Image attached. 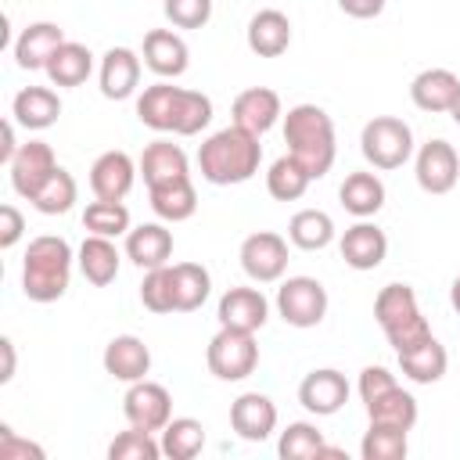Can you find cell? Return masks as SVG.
Here are the masks:
<instances>
[{
    "label": "cell",
    "instance_id": "obj_14",
    "mask_svg": "<svg viewBox=\"0 0 460 460\" xmlns=\"http://www.w3.org/2000/svg\"><path fill=\"white\" fill-rule=\"evenodd\" d=\"M137 162L126 151H104L97 155V162L90 165V190L101 201H122L133 190L137 180Z\"/></svg>",
    "mask_w": 460,
    "mask_h": 460
},
{
    "label": "cell",
    "instance_id": "obj_37",
    "mask_svg": "<svg viewBox=\"0 0 460 460\" xmlns=\"http://www.w3.org/2000/svg\"><path fill=\"white\" fill-rule=\"evenodd\" d=\"M172 284H176V313L201 309L208 291H212V277L201 262H176L172 266Z\"/></svg>",
    "mask_w": 460,
    "mask_h": 460
},
{
    "label": "cell",
    "instance_id": "obj_50",
    "mask_svg": "<svg viewBox=\"0 0 460 460\" xmlns=\"http://www.w3.org/2000/svg\"><path fill=\"white\" fill-rule=\"evenodd\" d=\"M18 147H22V144L14 140V119H7V122H4V144H0V162L7 165V162H11L14 155H18Z\"/></svg>",
    "mask_w": 460,
    "mask_h": 460
},
{
    "label": "cell",
    "instance_id": "obj_51",
    "mask_svg": "<svg viewBox=\"0 0 460 460\" xmlns=\"http://www.w3.org/2000/svg\"><path fill=\"white\" fill-rule=\"evenodd\" d=\"M0 352H4V370H0V385H7L14 377V341L0 338Z\"/></svg>",
    "mask_w": 460,
    "mask_h": 460
},
{
    "label": "cell",
    "instance_id": "obj_25",
    "mask_svg": "<svg viewBox=\"0 0 460 460\" xmlns=\"http://www.w3.org/2000/svg\"><path fill=\"white\" fill-rule=\"evenodd\" d=\"M291 47V22L284 11L266 7L248 22V50L259 58H280Z\"/></svg>",
    "mask_w": 460,
    "mask_h": 460
},
{
    "label": "cell",
    "instance_id": "obj_7",
    "mask_svg": "<svg viewBox=\"0 0 460 460\" xmlns=\"http://www.w3.org/2000/svg\"><path fill=\"white\" fill-rule=\"evenodd\" d=\"M277 313L291 327H316L327 316V288L316 277H288L277 288Z\"/></svg>",
    "mask_w": 460,
    "mask_h": 460
},
{
    "label": "cell",
    "instance_id": "obj_45",
    "mask_svg": "<svg viewBox=\"0 0 460 460\" xmlns=\"http://www.w3.org/2000/svg\"><path fill=\"white\" fill-rule=\"evenodd\" d=\"M162 11L176 29H201L212 18V0H165Z\"/></svg>",
    "mask_w": 460,
    "mask_h": 460
},
{
    "label": "cell",
    "instance_id": "obj_26",
    "mask_svg": "<svg viewBox=\"0 0 460 460\" xmlns=\"http://www.w3.org/2000/svg\"><path fill=\"white\" fill-rule=\"evenodd\" d=\"M11 115L18 126L25 129H47L58 122L61 115V97L50 90V86H25L14 93L11 101Z\"/></svg>",
    "mask_w": 460,
    "mask_h": 460
},
{
    "label": "cell",
    "instance_id": "obj_52",
    "mask_svg": "<svg viewBox=\"0 0 460 460\" xmlns=\"http://www.w3.org/2000/svg\"><path fill=\"white\" fill-rule=\"evenodd\" d=\"M449 305L460 313V273H456V280H453V288H449Z\"/></svg>",
    "mask_w": 460,
    "mask_h": 460
},
{
    "label": "cell",
    "instance_id": "obj_33",
    "mask_svg": "<svg viewBox=\"0 0 460 460\" xmlns=\"http://www.w3.org/2000/svg\"><path fill=\"white\" fill-rule=\"evenodd\" d=\"M288 241L302 252H323L334 241V219L323 208H302L288 223Z\"/></svg>",
    "mask_w": 460,
    "mask_h": 460
},
{
    "label": "cell",
    "instance_id": "obj_44",
    "mask_svg": "<svg viewBox=\"0 0 460 460\" xmlns=\"http://www.w3.org/2000/svg\"><path fill=\"white\" fill-rule=\"evenodd\" d=\"M158 456H162V442H155L151 431L140 428L119 431L108 446V460H158Z\"/></svg>",
    "mask_w": 460,
    "mask_h": 460
},
{
    "label": "cell",
    "instance_id": "obj_21",
    "mask_svg": "<svg viewBox=\"0 0 460 460\" xmlns=\"http://www.w3.org/2000/svg\"><path fill=\"white\" fill-rule=\"evenodd\" d=\"M126 259L140 270H158L169 266L172 259V230L162 223H140L126 234Z\"/></svg>",
    "mask_w": 460,
    "mask_h": 460
},
{
    "label": "cell",
    "instance_id": "obj_3",
    "mask_svg": "<svg viewBox=\"0 0 460 460\" xmlns=\"http://www.w3.org/2000/svg\"><path fill=\"white\" fill-rule=\"evenodd\" d=\"M72 280V248L65 237L40 234L25 248L22 291L29 302H58Z\"/></svg>",
    "mask_w": 460,
    "mask_h": 460
},
{
    "label": "cell",
    "instance_id": "obj_36",
    "mask_svg": "<svg viewBox=\"0 0 460 460\" xmlns=\"http://www.w3.org/2000/svg\"><path fill=\"white\" fill-rule=\"evenodd\" d=\"M309 183H313V176L295 155H280L266 172V190L277 201H298L309 190Z\"/></svg>",
    "mask_w": 460,
    "mask_h": 460
},
{
    "label": "cell",
    "instance_id": "obj_5",
    "mask_svg": "<svg viewBox=\"0 0 460 460\" xmlns=\"http://www.w3.org/2000/svg\"><path fill=\"white\" fill-rule=\"evenodd\" d=\"M359 151L374 169H399L413 155V133L395 115H374L359 133Z\"/></svg>",
    "mask_w": 460,
    "mask_h": 460
},
{
    "label": "cell",
    "instance_id": "obj_31",
    "mask_svg": "<svg viewBox=\"0 0 460 460\" xmlns=\"http://www.w3.org/2000/svg\"><path fill=\"white\" fill-rule=\"evenodd\" d=\"M43 72H47V79H50L54 86H83V83L90 79V72H93V54H90V47L65 40V43L54 50V58L47 61Z\"/></svg>",
    "mask_w": 460,
    "mask_h": 460
},
{
    "label": "cell",
    "instance_id": "obj_11",
    "mask_svg": "<svg viewBox=\"0 0 460 460\" xmlns=\"http://www.w3.org/2000/svg\"><path fill=\"white\" fill-rule=\"evenodd\" d=\"M11 169V187L18 198L32 201V194L50 180V172L58 169V158H54V147L47 140H29L18 147V155L7 162Z\"/></svg>",
    "mask_w": 460,
    "mask_h": 460
},
{
    "label": "cell",
    "instance_id": "obj_53",
    "mask_svg": "<svg viewBox=\"0 0 460 460\" xmlns=\"http://www.w3.org/2000/svg\"><path fill=\"white\" fill-rule=\"evenodd\" d=\"M449 119L460 126V90H456V97H453V108H449Z\"/></svg>",
    "mask_w": 460,
    "mask_h": 460
},
{
    "label": "cell",
    "instance_id": "obj_19",
    "mask_svg": "<svg viewBox=\"0 0 460 460\" xmlns=\"http://www.w3.org/2000/svg\"><path fill=\"white\" fill-rule=\"evenodd\" d=\"M144 65L162 79H176L187 72L190 50H187L183 36H176L172 29H151L144 36Z\"/></svg>",
    "mask_w": 460,
    "mask_h": 460
},
{
    "label": "cell",
    "instance_id": "obj_20",
    "mask_svg": "<svg viewBox=\"0 0 460 460\" xmlns=\"http://www.w3.org/2000/svg\"><path fill=\"white\" fill-rule=\"evenodd\" d=\"M97 83H101V93H104L108 101H126V97H133L137 86H140V58H137L129 47H111V50L101 58Z\"/></svg>",
    "mask_w": 460,
    "mask_h": 460
},
{
    "label": "cell",
    "instance_id": "obj_42",
    "mask_svg": "<svg viewBox=\"0 0 460 460\" xmlns=\"http://www.w3.org/2000/svg\"><path fill=\"white\" fill-rule=\"evenodd\" d=\"M212 122V101L201 90H180V104H176V137H194Z\"/></svg>",
    "mask_w": 460,
    "mask_h": 460
},
{
    "label": "cell",
    "instance_id": "obj_30",
    "mask_svg": "<svg viewBox=\"0 0 460 460\" xmlns=\"http://www.w3.org/2000/svg\"><path fill=\"white\" fill-rule=\"evenodd\" d=\"M180 90L172 83H155L137 97V119L155 129V133H172L176 126V104H180Z\"/></svg>",
    "mask_w": 460,
    "mask_h": 460
},
{
    "label": "cell",
    "instance_id": "obj_29",
    "mask_svg": "<svg viewBox=\"0 0 460 460\" xmlns=\"http://www.w3.org/2000/svg\"><path fill=\"white\" fill-rule=\"evenodd\" d=\"M399 356V370L413 381V385H435L446 377V367H449V356H446V345H438V338L431 334L428 341L406 349V352H395Z\"/></svg>",
    "mask_w": 460,
    "mask_h": 460
},
{
    "label": "cell",
    "instance_id": "obj_1",
    "mask_svg": "<svg viewBox=\"0 0 460 460\" xmlns=\"http://www.w3.org/2000/svg\"><path fill=\"white\" fill-rule=\"evenodd\" d=\"M262 162V144L255 133L241 129V126H226L219 133H212L201 147H198V169L208 183L216 187H234V183H248L259 172Z\"/></svg>",
    "mask_w": 460,
    "mask_h": 460
},
{
    "label": "cell",
    "instance_id": "obj_23",
    "mask_svg": "<svg viewBox=\"0 0 460 460\" xmlns=\"http://www.w3.org/2000/svg\"><path fill=\"white\" fill-rule=\"evenodd\" d=\"M460 90V79L449 72V68H424L413 75L410 83V101L420 108V111H431V115H449L453 108V97Z\"/></svg>",
    "mask_w": 460,
    "mask_h": 460
},
{
    "label": "cell",
    "instance_id": "obj_9",
    "mask_svg": "<svg viewBox=\"0 0 460 460\" xmlns=\"http://www.w3.org/2000/svg\"><path fill=\"white\" fill-rule=\"evenodd\" d=\"M413 176H417V187L424 194H449L460 180V155L449 140L435 137L428 144H420L417 151V162H413Z\"/></svg>",
    "mask_w": 460,
    "mask_h": 460
},
{
    "label": "cell",
    "instance_id": "obj_48",
    "mask_svg": "<svg viewBox=\"0 0 460 460\" xmlns=\"http://www.w3.org/2000/svg\"><path fill=\"white\" fill-rule=\"evenodd\" d=\"M25 234V216L14 205H0V248H14Z\"/></svg>",
    "mask_w": 460,
    "mask_h": 460
},
{
    "label": "cell",
    "instance_id": "obj_24",
    "mask_svg": "<svg viewBox=\"0 0 460 460\" xmlns=\"http://www.w3.org/2000/svg\"><path fill=\"white\" fill-rule=\"evenodd\" d=\"M137 169H140V176H144L147 187H162V183H172V180L190 176V172H187V155H183V147L172 144V140H151V144L144 147Z\"/></svg>",
    "mask_w": 460,
    "mask_h": 460
},
{
    "label": "cell",
    "instance_id": "obj_38",
    "mask_svg": "<svg viewBox=\"0 0 460 460\" xmlns=\"http://www.w3.org/2000/svg\"><path fill=\"white\" fill-rule=\"evenodd\" d=\"M79 198V187H75V176L68 169H54L50 180L32 194V208L43 212V216H65Z\"/></svg>",
    "mask_w": 460,
    "mask_h": 460
},
{
    "label": "cell",
    "instance_id": "obj_34",
    "mask_svg": "<svg viewBox=\"0 0 460 460\" xmlns=\"http://www.w3.org/2000/svg\"><path fill=\"white\" fill-rule=\"evenodd\" d=\"M162 456L169 460H194L205 449V424L194 417H172L162 428Z\"/></svg>",
    "mask_w": 460,
    "mask_h": 460
},
{
    "label": "cell",
    "instance_id": "obj_22",
    "mask_svg": "<svg viewBox=\"0 0 460 460\" xmlns=\"http://www.w3.org/2000/svg\"><path fill=\"white\" fill-rule=\"evenodd\" d=\"M65 43V32L54 22H32L22 29V36L14 40V61L25 72L47 68V61L54 58V50Z\"/></svg>",
    "mask_w": 460,
    "mask_h": 460
},
{
    "label": "cell",
    "instance_id": "obj_16",
    "mask_svg": "<svg viewBox=\"0 0 460 460\" xmlns=\"http://www.w3.org/2000/svg\"><path fill=\"white\" fill-rule=\"evenodd\" d=\"M338 252H341L345 266H352V270H359V273H363V270H377V266L385 262V255H388V237H385L381 226L359 219V223H352V226L341 234Z\"/></svg>",
    "mask_w": 460,
    "mask_h": 460
},
{
    "label": "cell",
    "instance_id": "obj_13",
    "mask_svg": "<svg viewBox=\"0 0 460 460\" xmlns=\"http://www.w3.org/2000/svg\"><path fill=\"white\" fill-rule=\"evenodd\" d=\"M230 115H234V126H241V129L262 137V133H270V129L277 126V119L284 115L280 93L270 90V86H248V90H241V93L234 97Z\"/></svg>",
    "mask_w": 460,
    "mask_h": 460
},
{
    "label": "cell",
    "instance_id": "obj_28",
    "mask_svg": "<svg viewBox=\"0 0 460 460\" xmlns=\"http://www.w3.org/2000/svg\"><path fill=\"white\" fill-rule=\"evenodd\" d=\"M338 198H341V208L356 219H370L381 212L385 205V183L377 172H349L345 183L338 187Z\"/></svg>",
    "mask_w": 460,
    "mask_h": 460
},
{
    "label": "cell",
    "instance_id": "obj_35",
    "mask_svg": "<svg viewBox=\"0 0 460 460\" xmlns=\"http://www.w3.org/2000/svg\"><path fill=\"white\" fill-rule=\"evenodd\" d=\"M406 435H410V428L370 420V428H367V435L359 442V456L363 460H406V453H410Z\"/></svg>",
    "mask_w": 460,
    "mask_h": 460
},
{
    "label": "cell",
    "instance_id": "obj_41",
    "mask_svg": "<svg viewBox=\"0 0 460 460\" xmlns=\"http://www.w3.org/2000/svg\"><path fill=\"white\" fill-rule=\"evenodd\" d=\"M83 226L90 234H101V237H122L129 234V208L122 201H90L86 212H83Z\"/></svg>",
    "mask_w": 460,
    "mask_h": 460
},
{
    "label": "cell",
    "instance_id": "obj_27",
    "mask_svg": "<svg viewBox=\"0 0 460 460\" xmlns=\"http://www.w3.org/2000/svg\"><path fill=\"white\" fill-rule=\"evenodd\" d=\"M119 248L111 237H101V234H86V241L79 244V273L93 284V288H108L115 277H119Z\"/></svg>",
    "mask_w": 460,
    "mask_h": 460
},
{
    "label": "cell",
    "instance_id": "obj_2",
    "mask_svg": "<svg viewBox=\"0 0 460 460\" xmlns=\"http://www.w3.org/2000/svg\"><path fill=\"white\" fill-rule=\"evenodd\" d=\"M284 144L288 155H295L313 180L327 176L338 155V140H334V122L320 104H295L284 115Z\"/></svg>",
    "mask_w": 460,
    "mask_h": 460
},
{
    "label": "cell",
    "instance_id": "obj_46",
    "mask_svg": "<svg viewBox=\"0 0 460 460\" xmlns=\"http://www.w3.org/2000/svg\"><path fill=\"white\" fill-rule=\"evenodd\" d=\"M43 446L18 438V431H11L7 424H0V460H43Z\"/></svg>",
    "mask_w": 460,
    "mask_h": 460
},
{
    "label": "cell",
    "instance_id": "obj_18",
    "mask_svg": "<svg viewBox=\"0 0 460 460\" xmlns=\"http://www.w3.org/2000/svg\"><path fill=\"white\" fill-rule=\"evenodd\" d=\"M104 370L115 377V381H144L147 370H151V349L144 345V338L137 334H115L108 345H104Z\"/></svg>",
    "mask_w": 460,
    "mask_h": 460
},
{
    "label": "cell",
    "instance_id": "obj_39",
    "mask_svg": "<svg viewBox=\"0 0 460 460\" xmlns=\"http://www.w3.org/2000/svg\"><path fill=\"white\" fill-rule=\"evenodd\" d=\"M367 417L385 420V424H399V428H413L417 424V399L395 385L385 395H377L374 402H367Z\"/></svg>",
    "mask_w": 460,
    "mask_h": 460
},
{
    "label": "cell",
    "instance_id": "obj_6",
    "mask_svg": "<svg viewBox=\"0 0 460 460\" xmlns=\"http://www.w3.org/2000/svg\"><path fill=\"white\" fill-rule=\"evenodd\" d=\"M205 363L208 374L219 381H244L255 367H259V345L252 331H234V327H219L205 349Z\"/></svg>",
    "mask_w": 460,
    "mask_h": 460
},
{
    "label": "cell",
    "instance_id": "obj_15",
    "mask_svg": "<svg viewBox=\"0 0 460 460\" xmlns=\"http://www.w3.org/2000/svg\"><path fill=\"white\" fill-rule=\"evenodd\" d=\"M230 428L244 442H262L277 431V406L262 392H244L230 402Z\"/></svg>",
    "mask_w": 460,
    "mask_h": 460
},
{
    "label": "cell",
    "instance_id": "obj_40",
    "mask_svg": "<svg viewBox=\"0 0 460 460\" xmlns=\"http://www.w3.org/2000/svg\"><path fill=\"white\" fill-rule=\"evenodd\" d=\"M323 446H327V442H323V431H320L316 424H309V420L288 424V428L280 431V438H277V453H280L284 460H309V456H320Z\"/></svg>",
    "mask_w": 460,
    "mask_h": 460
},
{
    "label": "cell",
    "instance_id": "obj_49",
    "mask_svg": "<svg viewBox=\"0 0 460 460\" xmlns=\"http://www.w3.org/2000/svg\"><path fill=\"white\" fill-rule=\"evenodd\" d=\"M338 7L349 14V18H377L385 11V0H338Z\"/></svg>",
    "mask_w": 460,
    "mask_h": 460
},
{
    "label": "cell",
    "instance_id": "obj_12",
    "mask_svg": "<svg viewBox=\"0 0 460 460\" xmlns=\"http://www.w3.org/2000/svg\"><path fill=\"white\" fill-rule=\"evenodd\" d=\"M298 402L316 413V417H331L338 413L345 402H349V381L341 370L334 367H320V370H309L298 385Z\"/></svg>",
    "mask_w": 460,
    "mask_h": 460
},
{
    "label": "cell",
    "instance_id": "obj_17",
    "mask_svg": "<svg viewBox=\"0 0 460 460\" xmlns=\"http://www.w3.org/2000/svg\"><path fill=\"white\" fill-rule=\"evenodd\" d=\"M219 327H234V331H259L270 316V302L259 288H230L223 291L219 305H216Z\"/></svg>",
    "mask_w": 460,
    "mask_h": 460
},
{
    "label": "cell",
    "instance_id": "obj_8",
    "mask_svg": "<svg viewBox=\"0 0 460 460\" xmlns=\"http://www.w3.org/2000/svg\"><path fill=\"white\" fill-rule=\"evenodd\" d=\"M122 413L129 420V428H140V431H162L169 420H172V395L165 385L158 381H133L122 395Z\"/></svg>",
    "mask_w": 460,
    "mask_h": 460
},
{
    "label": "cell",
    "instance_id": "obj_43",
    "mask_svg": "<svg viewBox=\"0 0 460 460\" xmlns=\"http://www.w3.org/2000/svg\"><path fill=\"white\" fill-rule=\"evenodd\" d=\"M140 302L151 313H176V284H172V266H158L144 273L140 284Z\"/></svg>",
    "mask_w": 460,
    "mask_h": 460
},
{
    "label": "cell",
    "instance_id": "obj_32",
    "mask_svg": "<svg viewBox=\"0 0 460 460\" xmlns=\"http://www.w3.org/2000/svg\"><path fill=\"white\" fill-rule=\"evenodd\" d=\"M147 194H151L155 216L165 219V223H183V219H190L198 212V190H194L190 176L162 183V187H147Z\"/></svg>",
    "mask_w": 460,
    "mask_h": 460
},
{
    "label": "cell",
    "instance_id": "obj_47",
    "mask_svg": "<svg viewBox=\"0 0 460 460\" xmlns=\"http://www.w3.org/2000/svg\"><path fill=\"white\" fill-rule=\"evenodd\" d=\"M395 385H399V381H395L392 370H385V367H363V370H359V399H363V406L374 402L377 395H385V392L395 388Z\"/></svg>",
    "mask_w": 460,
    "mask_h": 460
},
{
    "label": "cell",
    "instance_id": "obj_10",
    "mask_svg": "<svg viewBox=\"0 0 460 460\" xmlns=\"http://www.w3.org/2000/svg\"><path fill=\"white\" fill-rule=\"evenodd\" d=\"M241 270L255 284H273L288 270V241L273 230H255L241 241Z\"/></svg>",
    "mask_w": 460,
    "mask_h": 460
},
{
    "label": "cell",
    "instance_id": "obj_4",
    "mask_svg": "<svg viewBox=\"0 0 460 460\" xmlns=\"http://www.w3.org/2000/svg\"><path fill=\"white\" fill-rule=\"evenodd\" d=\"M374 320L381 323V331L395 352H406L431 338V323L424 320V313L417 305V291L410 284H385L374 298Z\"/></svg>",
    "mask_w": 460,
    "mask_h": 460
}]
</instances>
